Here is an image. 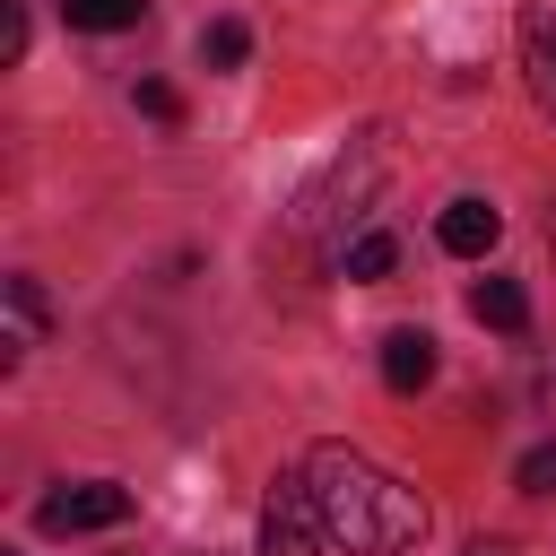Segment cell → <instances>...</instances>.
I'll list each match as a JSON object with an SVG mask.
<instances>
[{
  "label": "cell",
  "instance_id": "obj_11",
  "mask_svg": "<svg viewBox=\"0 0 556 556\" xmlns=\"http://www.w3.org/2000/svg\"><path fill=\"white\" fill-rule=\"evenodd\" d=\"M391 261H400L391 235H356V243H339V269H348V278H391Z\"/></svg>",
  "mask_w": 556,
  "mask_h": 556
},
{
  "label": "cell",
  "instance_id": "obj_12",
  "mask_svg": "<svg viewBox=\"0 0 556 556\" xmlns=\"http://www.w3.org/2000/svg\"><path fill=\"white\" fill-rule=\"evenodd\" d=\"M513 486H521V495H556V443H530L521 469H513Z\"/></svg>",
  "mask_w": 556,
  "mask_h": 556
},
{
  "label": "cell",
  "instance_id": "obj_6",
  "mask_svg": "<svg viewBox=\"0 0 556 556\" xmlns=\"http://www.w3.org/2000/svg\"><path fill=\"white\" fill-rule=\"evenodd\" d=\"M521 78H530V104L556 122V9H521Z\"/></svg>",
  "mask_w": 556,
  "mask_h": 556
},
{
  "label": "cell",
  "instance_id": "obj_10",
  "mask_svg": "<svg viewBox=\"0 0 556 556\" xmlns=\"http://www.w3.org/2000/svg\"><path fill=\"white\" fill-rule=\"evenodd\" d=\"M243 52H252V26H243V17H217V26L200 35V61H208V70H243Z\"/></svg>",
  "mask_w": 556,
  "mask_h": 556
},
{
  "label": "cell",
  "instance_id": "obj_1",
  "mask_svg": "<svg viewBox=\"0 0 556 556\" xmlns=\"http://www.w3.org/2000/svg\"><path fill=\"white\" fill-rule=\"evenodd\" d=\"M304 486L330 521V547H348V556H400L426 539V495L408 478H391L382 460H365L356 443H313Z\"/></svg>",
  "mask_w": 556,
  "mask_h": 556
},
{
  "label": "cell",
  "instance_id": "obj_8",
  "mask_svg": "<svg viewBox=\"0 0 556 556\" xmlns=\"http://www.w3.org/2000/svg\"><path fill=\"white\" fill-rule=\"evenodd\" d=\"M469 313H478L486 330H521V321H530V295H521V278H478V287H469Z\"/></svg>",
  "mask_w": 556,
  "mask_h": 556
},
{
  "label": "cell",
  "instance_id": "obj_5",
  "mask_svg": "<svg viewBox=\"0 0 556 556\" xmlns=\"http://www.w3.org/2000/svg\"><path fill=\"white\" fill-rule=\"evenodd\" d=\"M495 235H504V217H495V200H478V191H460V200L434 217V243H443V252H460V261H486V252H495Z\"/></svg>",
  "mask_w": 556,
  "mask_h": 556
},
{
  "label": "cell",
  "instance_id": "obj_4",
  "mask_svg": "<svg viewBox=\"0 0 556 556\" xmlns=\"http://www.w3.org/2000/svg\"><path fill=\"white\" fill-rule=\"evenodd\" d=\"M0 313H9V330H0V365L17 374V365L43 348V330H52V313H43V287H35V278H0Z\"/></svg>",
  "mask_w": 556,
  "mask_h": 556
},
{
  "label": "cell",
  "instance_id": "obj_2",
  "mask_svg": "<svg viewBox=\"0 0 556 556\" xmlns=\"http://www.w3.org/2000/svg\"><path fill=\"white\" fill-rule=\"evenodd\" d=\"M321 547H330V521H321V504H313V486L295 469L261 504V556H321Z\"/></svg>",
  "mask_w": 556,
  "mask_h": 556
},
{
  "label": "cell",
  "instance_id": "obj_13",
  "mask_svg": "<svg viewBox=\"0 0 556 556\" xmlns=\"http://www.w3.org/2000/svg\"><path fill=\"white\" fill-rule=\"evenodd\" d=\"M139 113H148V122H182V96H174L165 78H139Z\"/></svg>",
  "mask_w": 556,
  "mask_h": 556
},
{
  "label": "cell",
  "instance_id": "obj_9",
  "mask_svg": "<svg viewBox=\"0 0 556 556\" xmlns=\"http://www.w3.org/2000/svg\"><path fill=\"white\" fill-rule=\"evenodd\" d=\"M61 9H70V26H87V35H122V26H139L148 0H61Z\"/></svg>",
  "mask_w": 556,
  "mask_h": 556
},
{
  "label": "cell",
  "instance_id": "obj_14",
  "mask_svg": "<svg viewBox=\"0 0 556 556\" xmlns=\"http://www.w3.org/2000/svg\"><path fill=\"white\" fill-rule=\"evenodd\" d=\"M0 61H26V0H0Z\"/></svg>",
  "mask_w": 556,
  "mask_h": 556
},
{
  "label": "cell",
  "instance_id": "obj_7",
  "mask_svg": "<svg viewBox=\"0 0 556 556\" xmlns=\"http://www.w3.org/2000/svg\"><path fill=\"white\" fill-rule=\"evenodd\" d=\"M382 382L391 391H426L434 382V339L426 330H391L382 339Z\"/></svg>",
  "mask_w": 556,
  "mask_h": 556
},
{
  "label": "cell",
  "instance_id": "obj_16",
  "mask_svg": "<svg viewBox=\"0 0 556 556\" xmlns=\"http://www.w3.org/2000/svg\"><path fill=\"white\" fill-rule=\"evenodd\" d=\"M547 243H556V200H547Z\"/></svg>",
  "mask_w": 556,
  "mask_h": 556
},
{
  "label": "cell",
  "instance_id": "obj_15",
  "mask_svg": "<svg viewBox=\"0 0 556 556\" xmlns=\"http://www.w3.org/2000/svg\"><path fill=\"white\" fill-rule=\"evenodd\" d=\"M469 556H513V547H504V539H478V547H469Z\"/></svg>",
  "mask_w": 556,
  "mask_h": 556
},
{
  "label": "cell",
  "instance_id": "obj_3",
  "mask_svg": "<svg viewBox=\"0 0 556 556\" xmlns=\"http://www.w3.org/2000/svg\"><path fill=\"white\" fill-rule=\"evenodd\" d=\"M35 521H43L52 539H70V530H113V521H130V486H113V478L52 486V495L35 504Z\"/></svg>",
  "mask_w": 556,
  "mask_h": 556
}]
</instances>
